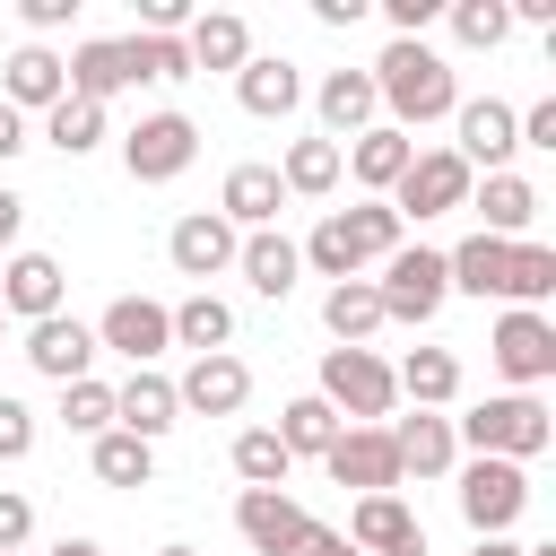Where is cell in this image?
Masks as SVG:
<instances>
[{
  "instance_id": "37",
  "label": "cell",
  "mask_w": 556,
  "mask_h": 556,
  "mask_svg": "<svg viewBox=\"0 0 556 556\" xmlns=\"http://www.w3.org/2000/svg\"><path fill=\"white\" fill-rule=\"evenodd\" d=\"M235 478H243V486H287L295 460H287V443H278L269 426H243V434H235Z\"/></svg>"
},
{
  "instance_id": "54",
  "label": "cell",
  "mask_w": 556,
  "mask_h": 556,
  "mask_svg": "<svg viewBox=\"0 0 556 556\" xmlns=\"http://www.w3.org/2000/svg\"><path fill=\"white\" fill-rule=\"evenodd\" d=\"M156 556H200V547H182V539H174V547H156Z\"/></svg>"
},
{
  "instance_id": "28",
  "label": "cell",
  "mask_w": 556,
  "mask_h": 556,
  "mask_svg": "<svg viewBox=\"0 0 556 556\" xmlns=\"http://www.w3.org/2000/svg\"><path fill=\"white\" fill-rule=\"evenodd\" d=\"M235 269H243V287H252V295L287 304V295H295V278H304V252H295V243H287L278 226H261V235H243Z\"/></svg>"
},
{
  "instance_id": "23",
  "label": "cell",
  "mask_w": 556,
  "mask_h": 556,
  "mask_svg": "<svg viewBox=\"0 0 556 556\" xmlns=\"http://www.w3.org/2000/svg\"><path fill=\"white\" fill-rule=\"evenodd\" d=\"M391 452H400V478H452V469H460V434H452L443 408L400 417V426H391Z\"/></svg>"
},
{
  "instance_id": "21",
  "label": "cell",
  "mask_w": 556,
  "mask_h": 556,
  "mask_svg": "<svg viewBox=\"0 0 556 556\" xmlns=\"http://www.w3.org/2000/svg\"><path fill=\"white\" fill-rule=\"evenodd\" d=\"M408 156H417V139H408V130H391V122H374V130H356V139L339 148V174H356V182H365V200H391V182L408 174Z\"/></svg>"
},
{
  "instance_id": "22",
  "label": "cell",
  "mask_w": 556,
  "mask_h": 556,
  "mask_svg": "<svg viewBox=\"0 0 556 556\" xmlns=\"http://www.w3.org/2000/svg\"><path fill=\"white\" fill-rule=\"evenodd\" d=\"M113 426H122V434H139V443H165V434L182 426V408H174V382H165L156 365H130V382L113 391Z\"/></svg>"
},
{
  "instance_id": "48",
  "label": "cell",
  "mask_w": 556,
  "mask_h": 556,
  "mask_svg": "<svg viewBox=\"0 0 556 556\" xmlns=\"http://www.w3.org/2000/svg\"><path fill=\"white\" fill-rule=\"evenodd\" d=\"M17 235H26V200H17V191H9V182H0V252H9V243H17Z\"/></svg>"
},
{
  "instance_id": "53",
  "label": "cell",
  "mask_w": 556,
  "mask_h": 556,
  "mask_svg": "<svg viewBox=\"0 0 556 556\" xmlns=\"http://www.w3.org/2000/svg\"><path fill=\"white\" fill-rule=\"evenodd\" d=\"M469 556H521V547H513V539H478Z\"/></svg>"
},
{
  "instance_id": "8",
  "label": "cell",
  "mask_w": 556,
  "mask_h": 556,
  "mask_svg": "<svg viewBox=\"0 0 556 556\" xmlns=\"http://www.w3.org/2000/svg\"><path fill=\"white\" fill-rule=\"evenodd\" d=\"M521 513H530L521 460H469V469H460V521H469L478 539H504Z\"/></svg>"
},
{
  "instance_id": "56",
  "label": "cell",
  "mask_w": 556,
  "mask_h": 556,
  "mask_svg": "<svg viewBox=\"0 0 556 556\" xmlns=\"http://www.w3.org/2000/svg\"><path fill=\"white\" fill-rule=\"evenodd\" d=\"M0 339H9V313H0Z\"/></svg>"
},
{
  "instance_id": "3",
  "label": "cell",
  "mask_w": 556,
  "mask_h": 556,
  "mask_svg": "<svg viewBox=\"0 0 556 556\" xmlns=\"http://www.w3.org/2000/svg\"><path fill=\"white\" fill-rule=\"evenodd\" d=\"M452 434H460L478 460H539V452L556 443V417H547L539 391H495V400H478L469 417H452Z\"/></svg>"
},
{
  "instance_id": "41",
  "label": "cell",
  "mask_w": 556,
  "mask_h": 556,
  "mask_svg": "<svg viewBox=\"0 0 556 556\" xmlns=\"http://www.w3.org/2000/svg\"><path fill=\"white\" fill-rule=\"evenodd\" d=\"M130 70L139 78H191V52H182V35H130Z\"/></svg>"
},
{
  "instance_id": "1",
  "label": "cell",
  "mask_w": 556,
  "mask_h": 556,
  "mask_svg": "<svg viewBox=\"0 0 556 556\" xmlns=\"http://www.w3.org/2000/svg\"><path fill=\"white\" fill-rule=\"evenodd\" d=\"M374 96H382L391 130H426V122H443V113L460 104V78H452V61H443L434 43L391 35L382 61H374Z\"/></svg>"
},
{
  "instance_id": "20",
  "label": "cell",
  "mask_w": 556,
  "mask_h": 556,
  "mask_svg": "<svg viewBox=\"0 0 556 556\" xmlns=\"http://www.w3.org/2000/svg\"><path fill=\"white\" fill-rule=\"evenodd\" d=\"M70 96V70H61V52H43V43H17L9 61H0V104L9 113H52Z\"/></svg>"
},
{
  "instance_id": "11",
  "label": "cell",
  "mask_w": 556,
  "mask_h": 556,
  "mask_svg": "<svg viewBox=\"0 0 556 556\" xmlns=\"http://www.w3.org/2000/svg\"><path fill=\"white\" fill-rule=\"evenodd\" d=\"M486 356H495V374H504L513 391H539V382L556 374V321H547V313H504L495 339H486Z\"/></svg>"
},
{
  "instance_id": "18",
  "label": "cell",
  "mask_w": 556,
  "mask_h": 556,
  "mask_svg": "<svg viewBox=\"0 0 556 556\" xmlns=\"http://www.w3.org/2000/svg\"><path fill=\"white\" fill-rule=\"evenodd\" d=\"M104 348H96V330L78 321V313H52V321H26V365L35 374H52V382H87V365H96Z\"/></svg>"
},
{
  "instance_id": "5",
  "label": "cell",
  "mask_w": 556,
  "mask_h": 556,
  "mask_svg": "<svg viewBox=\"0 0 556 556\" xmlns=\"http://www.w3.org/2000/svg\"><path fill=\"white\" fill-rule=\"evenodd\" d=\"M374 295H382V321H434L443 295H452V269H443L434 243H400V252L382 261Z\"/></svg>"
},
{
  "instance_id": "42",
  "label": "cell",
  "mask_w": 556,
  "mask_h": 556,
  "mask_svg": "<svg viewBox=\"0 0 556 556\" xmlns=\"http://www.w3.org/2000/svg\"><path fill=\"white\" fill-rule=\"evenodd\" d=\"M26 539H35V504L17 486H0V556H26Z\"/></svg>"
},
{
  "instance_id": "7",
  "label": "cell",
  "mask_w": 556,
  "mask_h": 556,
  "mask_svg": "<svg viewBox=\"0 0 556 556\" xmlns=\"http://www.w3.org/2000/svg\"><path fill=\"white\" fill-rule=\"evenodd\" d=\"M469 182H478V174H469L452 148H417L408 174L391 182V217H400V226H408V217H417V226H426V217H452V208H469Z\"/></svg>"
},
{
  "instance_id": "13",
  "label": "cell",
  "mask_w": 556,
  "mask_h": 556,
  "mask_svg": "<svg viewBox=\"0 0 556 556\" xmlns=\"http://www.w3.org/2000/svg\"><path fill=\"white\" fill-rule=\"evenodd\" d=\"M235 252H243V235L217 217V208H191V217H174V235H165V261L182 269V278H226L235 269Z\"/></svg>"
},
{
  "instance_id": "38",
  "label": "cell",
  "mask_w": 556,
  "mask_h": 556,
  "mask_svg": "<svg viewBox=\"0 0 556 556\" xmlns=\"http://www.w3.org/2000/svg\"><path fill=\"white\" fill-rule=\"evenodd\" d=\"M443 17H452V43H460V52H495V43L513 35L504 0H443Z\"/></svg>"
},
{
  "instance_id": "44",
  "label": "cell",
  "mask_w": 556,
  "mask_h": 556,
  "mask_svg": "<svg viewBox=\"0 0 556 556\" xmlns=\"http://www.w3.org/2000/svg\"><path fill=\"white\" fill-rule=\"evenodd\" d=\"M191 26V0H139V35H182Z\"/></svg>"
},
{
  "instance_id": "46",
  "label": "cell",
  "mask_w": 556,
  "mask_h": 556,
  "mask_svg": "<svg viewBox=\"0 0 556 556\" xmlns=\"http://www.w3.org/2000/svg\"><path fill=\"white\" fill-rule=\"evenodd\" d=\"M70 9H78V0H17V17H26L35 35H52V26H70Z\"/></svg>"
},
{
  "instance_id": "25",
  "label": "cell",
  "mask_w": 556,
  "mask_h": 556,
  "mask_svg": "<svg viewBox=\"0 0 556 556\" xmlns=\"http://www.w3.org/2000/svg\"><path fill=\"white\" fill-rule=\"evenodd\" d=\"M182 52H191V78H200V70H243V61H252V26H243V9H191Z\"/></svg>"
},
{
  "instance_id": "9",
  "label": "cell",
  "mask_w": 556,
  "mask_h": 556,
  "mask_svg": "<svg viewBox=\"0 0 556 556\" xmlns=\"http://www.w3.org/2000/svg\"><path fill=\"white\" fill-rule=\"evenodd\" d=\"M452 130H460L452 156H460L469 174H478V165H486V174H513V148H521V139H513V104H504V96H460V104H452Z\"/></svg>"
},
{
  "instance_id": "29",
  "label": "cell",
  "mask_w": 556,
  "mask_h": 556,
  "mask_svg": "<svg viewBox=\"0 0 556 556\" xmlns=\"http://www.w3.org/2000/svg\"><path fill=\"white\" fill-rule=\"evenodd\" d=\"M356 556H400L408 539H426L417 530V513L400 504V495H356V513H348V530H339Z\"/></svg>"
},
{
  "instance_id": "2",
  "label": "cell",
  "mask_w": 556,
  "mask_h": 556,
  "mask_svg": "<svg viewBox=\"0 0 556 556\" xmlns=\"http://www.w3.org/2000/svg\"><path fill=\"white\" fill-rule=\"evenodd\" d=\"M408 243V226L391 217V200H356V208H330L295 252H304V269H321L330 287L339 278H365V269H382L391 252Z\"/></svg>"
},
{
  "instance_id": "32",
  "label": "cell",
  "mask_w": 556,
  "mask_h": 556,
  "mask_svg": "<svg viewBox=\"0 0 556 556\" xmlns=\"http://www.w3.org/2000/svg\"><path fill=\"white\" fill-rule=\"evenodd\" d=\"M321 330H330L339 348H365V339L382 330V295H374V278H339V287L321 295Z\"/></svg>"
},
{
  "instance_id": "31",
  "label": "cell",
  "mask_w": 556,
  "mask_h": 556,
  "mask_svg": "<svg viewBox=\"0 0 556 556\" xmlns=\"http://www.w3.org/2000/svg\"><path fill=\"white\" fill-rule=\"evenodd\" d=\"M443 269H452V295H504L513 243H495V235H460V243L443 252Z\"/></svg>"
},
{
  "instance_id": "12",
  "label": "cell",
  "mask_w": 556,
  "mask_h": 556,
  "mask_svg": "<svg viewBox=\"0 0 556 556\" xmlns=\"http://www.w3.org/2000/svg\"><path fill=\"white\" fill-rule=\"evenodd\" d=\"M321 469L356 495H400V452H391V426H339V443L321 452Z\"/></svg>"
},
{
  "instance_id": "55",
  "label": "cell",
  "mask_w": 556,
  "mask_h": 556,
  "mask_svg": "<svg viewBox=\"0 0 556 556\" xmlns=\"http://www.w3.org/2000/svg\"><path fill=\"white\" fill-rule=\"evenodd\" d=\"M521 556H556V547H521Z\"/></svg>"
},
{
  "instance_id": "24",
  "label": "cell",
  "mask_w": 556,
  "mask_h": 556,
  "mask_svg": "<svg viewBox=\"0 0 556 556\" xmlns=\"http://www.w3.org/2000/svg\"><path fill=\"white\" fill-rule=\"evenodd\" d=\"M235 104H243L252 122H287V113L304 104V70L278 61V52H252V61L235 70Z\"/></svg>"
},
{
  "instance_id": "33",
  "label": "cell",
  "mask_w": 556,
  "mask_h": 556,
  "mask_svg": "<svg viewBox=\"0 0 556 556\" xmlns=\"http://www.w3.org/2000/svg\"><path fill=\"white\" fill-rule=\"evenodd\" d=\"M165 313H174V348H191V356H217V348L235 339V304L208 295V287H191V295L165 304Z\"/></svg>"
},
{
  "instance_id": "50",
  "label": "cell",
  "mask_w": 556,
  "mask_h": 556,
  "mask_svg": "<svg viewBox=\"0 0 556 556\" xmlns=\"http://www.w3.org/2000/svg\"><path fill=\"white\" fill-rule=\"evenodd\" d=\"M26 139H35V130H26V113H9V104H0V165H9Z\"/></svg>"
},
{
  "instance_id": "19",
  "label": "cell",
  "mask_w": 556,
  "mask_h": 556,
  "mask_svg": "<svg viewBox=\"0 0 556 556\" xmlns=\"http://www.w3.org/2000/svg\"><path fill=\"white\" fill-rule=\"evenodd\" d=\"M61 70H70V96H78V104H113L122 87H139V70H130V35H87Z\"/></svg>"
},
{
  "instance_id": "30",
  "label": "cell",
  "mask_w": 556,
  "mask_h": 556,
  "mask_svg": "<svg viewBox=\"0 0 556 556\" xmlns=\"http://www.w3.org/2000/svg\"><path fill=\"white\" fill-rule=\"evenodd\" d=\"M391 391L417 400V408H452V400H460V356H452V348H408V356L391 365Z\"/></svg>"
},
{
  "instance_id": "47",
  "label": "cell",
  "mask_w": 556,
  "mask_h": 556,
  "mask_svg": "<svg viewBox=\"0 0 556 556\" xmlns=\"http://www.w3.org/2000/svg\"><path fill=\"white\" fill-rule=\"evenodd\" d=\"M287 556H356V547H348L339 530H321V521H304V539H295Z\"/></svg>"
},
{
  "instance_id": "14",
  "label": "cell",
  "mask_w": 556,
  "mask_h": 556,
  "mask_svg": "<svg viewBox=\"0 0 556 556\" xmlns=\"http://www.w3.org/2000/svg\"><path fill=\"white\" fill-rule=\"evenodd\" d=\"M243 400H252V365H243L235 348L191 356V365H182V382H174V408H191V417H235Z\"/></svg>"
},
{
  "instance_id": "40",
  "label": "cell",
  "mask_w": 556,
  "mask_h": 556,
  "mask_svg": "<svg viewBox=\"0 0 556 556\" xmlns=\"http://www.w3.org/2000/svg\"><path fill=\"white\" fill-rule=\"evenodd\" d=\"M61 426L87 434V443L113 434V382H96V374H87V382H61Z\"/></svg>"
},
{
  "instance_id": "6",
  "label": "cell",
  "mask_w": 556,
  "mask_h": 556,
  "mask_svg": "<svg viewBox=\"0 0 556 556\" xmlns=\"http://www.w3.org/2000/svg\"><path fill=\"white\" fill-rule=\"evenodd\" d=\"M191 156H200V122L191 113H139L130 130H122V165H130V182H174V174H191Z\"/></svg>"
},
{
  "instance_id": "17",
  "label": "cell",
  "mask_w": 556,
  "mask_h": 556,
  "mask_svg": "<svg viewBox=\"0 0 556 556\" xmlns=\"http://www.w3.org/2000/svg\"><path fill=\"white\" fill-rule=\"evenodd\" d=\"M313 113H321V139H330V148H348L356 130H374V113H382V96H374V70H321V87H313Z\"/></svg>"
},
{
  "instance_id": "36",
  "label": "cell",
  "mask_w": 556,
  "mask_h": 556,
  "mask_svg": "<svg viewBox=\"0 0 556 556\" xmlns=\"http://www.w3.org/2000/svg\"><path fill=\"white\" fill-rule=\"evenodd\" d=\"M87 469H96V486H148L156 478V443H139V434H96L87 443Z\"/></svg>"
},
{
  "instance_id": "15",
  "label": "cell",
  "mask_w": 556,
  "mask_h": 556,
  "mask_svg": "<svg viewBox=\"0 0 556 556\" xmlns=\"http://www.w3.org/2000/svg\"><path fill=\"white\" fill-rule=\"evenodd\" d=\"M304 521H313V513H304L287 486H243V495H235V530H243L252 556H287V547L304 539Z\"/></svg>"
},
{
  "instance_id": "10",
  "label": "cell",
  "mask_w": 556,
  "mask_h": 556,
  "mask_svg": "<svg viewBox=\"0 0 556 556\" xmlns=\"http://www.w3.org/2000/svg\"><path fill=\"white\" fill-rule=\"evenodd\" d=\"M87 330H96V348H113V356H130V365H156V356L174 348V313H165L156 295H113L104 321H87Z\"/></svg>"
},
{
  "instance_id": "49",
  "label": "cell",
  "mask_w": 556,
  "mask_h": 556,
  "mask_svg": "<svg viewBox=\"0 0 556 556\" xmlns=\"http://www.w3.org/2000/svg\"><path fill=\"white\" fill-rule=\"evenodd\" d=\"M513 26H556V0H504Z\"/></svg>"
},
{
  "instance_id": "52",
  "label": "cell",
  "mask_w": 556,
  "mask_h": 556,
  "mask_svg": "<svg viewBox=\"0 0 556 556\" xmlns=\"http://www.w3.org/2000/svg\"><path fill=\"white\" fill-rule=\"evenodd\" d=\"M43 556H104L96 539H61V547H43Z\"/></svg>"
},
{
  "instance_id": "39",
  "label": "cell",
  "mask_w": 556,
  "mask_h": 556,
  "mask_svg": "<svg viewBox=\"0 0 556 556\" xmlns=\"http://www.w3.org/2000/svg\"><path fill=\"white\" fill-rule=\"evenodd\" d=\"M43 139H52L61 156H87V148H104V104H78V96H61V104L43 113Z\"/></svg>"
},
{
  "instance_id": "26",
  "label": "cell",
  "mask_w": 556,
  "mask_h": 556,
  "mask_svg": "<svg viewBox=\"0 0 556 556\" xmlns=\"http://www.w3.org/2000/svg\"><path fill=\"white\" fill-rule=\"evenodd\" d=\"M278 208H287V182H278V165H235V174H226V191H217V217H226L235 235H261V226H278Z\"/></svg>"
},
{
  "instance_id": "27",
  "label": "cell",
  "mask_w": 556,
  "mask_h": 556,
  "mask_svg": "<svg viewBox=\"0 0 556 556\" xmlns=\"http://www.w3.org/2000/svg\"><path fill=\"white\" fill-rule=\"evenodd\" d=\"M469 208L486 217L478 235H495V243H530V217H539V191H530L521 174H486V182H469Z\"/></svg>"
},
{
  "instance_id": "34",
  "label": "cell",
  "mask_w": 556,
  "mask_h": 556,
  "mask_svg": "<svg viewBox=\"0 0 556 556\" xmlns=\"http://www.w3.org/2000/svg\"><path fill=\"white\" fill-rule=\"evenodd\" d=\"M278 182H287V200H330V191H339V148H330L321 130H313V139H287Z\"/></svg>"
},
{
  "instance_id": "35",
  "label": "cell",
  "mask_w": 556,
  "mask_h": 556,
  "mask_svg": "<svg viewBox=\"0 0 556 556\" xmlns=\"http://www.w3.org/2000/svg\"><path fill=\"white\" fill-rule=\"evenodd\" d=\"M269 434L287 443V460H321V452L339 443V417H330V400H313V391H304V400H287V408H278V426H269Z\"/></svg>"
},
{
  "instance_id": "16",
  "label": "cell",
  "mask_w": 556,
  "mask_h": 556,
  "mask_svg": "<svg viewBox=\"0 0 556 556\" xmlns=\"http://www.w3.org/2000/svg\"><path fill=\"white\" fill-rule=\"evenodd\" d=\"M61 295H70V269L52 252H9V269H0V313L9 321H52Z\"/></svg>"
},
{
  "instance_id": "51",
  "label": "cell",
  "mask_w": 556,
  "mask_h": 556,
  "mask_svg": "<svg viewBox=\"0 0 556 556\" xmlns=\"http://www.w3.org/2000/svg\"><path fill=\"white\" fill-rule=\"evenodd\" d=\"M313 17H321V26H356V17H365V0H313Z\"/></svg>"
},
{
  "instance_id": "4",
  "label": "cell",
  "mask_w": 556,
  "mask_h": 556,
  "mask_svg": "<svg viewBox=\"0 0 556 556\" xmlns=\"http://www.w3.org/2000/svg\"><path fill=\"white\" fill-rule=\"evenodd\" d=\"M313 400H330L339 426H382L400 391H391V365L374 348H321V391Z\"/></svg>"
},
{
  "instance_id": "43",
  "label": "cell",
  "mask_w": 556,
  "mask_h": 556,
  "mask_svg": "<svg viewBox=\"0 0 556 556\" xmlns=\"http://www.w3.org/2000/svg\"><path fill=\"white\" fill-rule=\"evenodd\" d=\"M26 452H35V408L0 391V460H26Z\"/></svg>"
},
{
  "instance_id": "45",
  "label": "cell",
  "mask_w": 556,
  "mask_h": 556,
  "mask_svg": "<svg viewBox=\"0 0 556 556\" xmlns=\"http://www.w3.org/2000/svg\"><path fill=\"white\" fill-rule=\"evenodd\" d=\"M382 9H391V35H417V43H426V26L443 17V0H382Z\"/></svg>"
}]
</instances>
